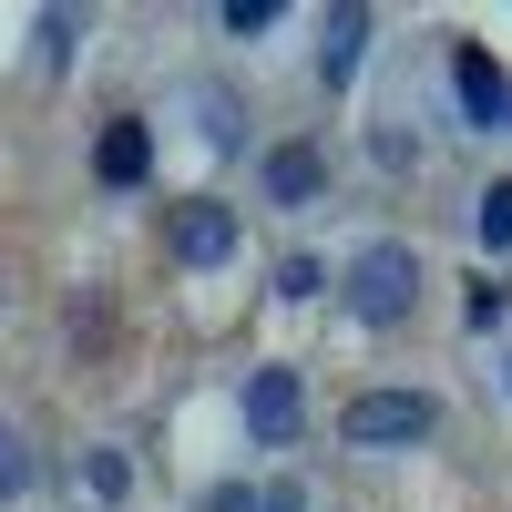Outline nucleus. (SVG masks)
Masks as SVG:
<instances>
[{
    "label": "nucleus",
    "mask_w": 512,
    "mask_h": 512,
    "mask_svg": "<svg viewBox=\"0 0 512 512\" xmlns=\"http://www.w3.org/2000/svg\"><path fill=\"white\" fill-rule=\"evenodd\" d=\"M420 308V256L400 246V236H369L359 256H349V318L359 328H400Z\"/></svg>",
    "instance_id": "f257e3e1"
},
{
    "label": "nucleus",
    "mask_w": 512,
    "mask_h": 512,
    "mask_svg": "<svg viewBox=\"0 0 512 512\" xmlns=\"http://www.w3.org/2000/svg\"><path fill=\"white\" fill-rule=\"evenodd\" d=\"M431 431H441L431 390H359L349 400V451H400V441H431Z\"/></svg>",
    "instance_id": "f03ea898"
},
{
    "label": "nucleus",
    "mask_w": 512,
    "mask_h": 512,
    "mask_svg": "<svg viewBox=\"0 0 512 512\" xmlns=\"http://www.w3.org/2000/svg\"><path fill=\"white\" fill-rule=\"evenodd\" d=\"M297 420H308V390H297V369H246V431L256 441H297Z\"/></svg>",
    "instance_id": "7ed1b4c3"
},
{
    "label": "nucleus",
    "mask_w": 512,
    "mask_h": 512,
    "mask_svg": "<svg viewBox=\"0 0 512 512\" xmlns=\"http://www.w3.org/2000/svg\"><path fill=\"white\" fill-rule=\"evenodd\" d=\"M451 93H461L472 123H502L512 134V82H502V62L482 52V41H451Z\"/></svg>",
    "instance_id": "20e7f679"
},
{
    "label": "nucleus",
    "mask_w": 512,
    "mask_h": 512,
    "mask_svg": "<svg viewBox=\"0 0 512 512\" xmlns=\"http://www.w3.org/2000/svg\"><path fill=\"white\" fill-rule=\"evenodd\" d=\"M256 185H267V205H287V216H297V205L328 195V154H318V144H267Z\"/></svg>",
    "instance_id": "39448f33"
},
{
    "label": "nucleus",
    "mask_w": 512,
    "mask_h": 512,
    "mask_svg": "<svg viewBox=\"0 0 512 512\" xmlns=\"http://www.w3.org/2000/svg\"><path fill=\"white\" fill-rule=\"evenodd\" d=\"M236 205H216V195H205V205H175V256H185V267H226V256H236Z\"/></svg>",
    "instance_id": "423d86ee"
},
{
    "label": "nucleus",
    "mask_w": 512,
    "mask_h": 512,
    "mask_svg": "<svg viewBox=\"0 0 512 512\" xmlns=\"http://www.w3.org/2000/svg\"><path fill=\"white\" fill-rule=\"evenodd\" d=\"M93 175H103V185H144V175H154V134H144L134 113H113L103 134H93Z\"/></svg>",
    "instance_id": "0eeeda50"
},
{
    "label": "nucleus",
    "mask_w": 512,
    "mask_h": 512,
    "mask_svg": "<svg viewBox=\"0 0 512 512\" xmlns=\"http://www.w3.org/2000/svg\"><path fill=\"white\" fill-rule=\"evenodd\" d=\"M359 52H369V11L349 0V11H328V52H318V72H328V82H359Z\"/></svg>",
    "instance_id": "6e6552de"
},
{
    "label": "nucleus",
    "mask_w": 512,
    "mask_h": 512,
    "mask_svg": "<svg viewBox=\"0 0 512 512\" xmlns=\"http://www.w3.org/2000/svg\"><path fill=\"white\" fill-rule=\"evenodd\" d=\"M82 492H93V502H123V492H134L123 451H82Z\"/></svg>",
    "instance_id": "1a4fd4ad"
},
{
    "label": "nucleus",
    "mask_w": 512,
    "mask_h": 512,
    "mask_svg": "<svg viewBox=\"0 0 512 512\" xmlns=\"http://www.w3.org/2000/svg\"><path fill=\"white\" fill-rule=\"evenodd\" d=\"M31 492V451H21V431L0 420V502H21Z\"/></svg>",
    "instance_id": "9d476101"
},
{
    "label": "nucleus",
    "mask_w": 512,
    "mask_h": 512,
    "mask_svg": "<svg viewBox=\"0 0 512 512\" xmlns=\"http://www.w3.org/2000/svg\"><path fill=\"white\" fill-rule=\"evenodd\" d=\"M216 21H226L236 41H256V31H277L287 11H277V0H226V11H216Z\"/></svg>",
    "instance_id": "9b49d317"
},
{
    "label": "nucleus",
    "mask_w": 512,
    "mask_h": 512,
    "mask_svg": "<svg viewBox=\"0 0 512 512\" xmlns=\"http://www.w3.org/2000/svg\"><path fill=\"white\" fill-rule=\"evenodd\" d=\"M482 246H512V175L482 185Z\"/></svg>",
    "instance_id": "f8f14e48"
},
{
    "label": "nucleus",
    "mask_w": 512,
    "mask_h": 512,
    "mask_svg": "<svg viewBox=\"0 0 512 512\" xmlns=\"http://www.w3.org/2000/svg\"><path fill=\"white\" fill-rule=\"evenodd\" d=\"M205 144H216V154H236V144H246V123H236V103H226V93L205 103Z\"/></svg>",
    "instance_id": "ddd939ff"
},
{
    "label": "nucleus",
    "mask_w": 512,
    "mask_h": 512,
    "mask_svg": "<svg viewBox=\"0 0 512 512\" xmlns=\"http://www.w3.org/2000/svg\"><path fill=\"white\" fill-rule=\"evenodd\" d=\"M318 287H328L318 256H287V267H277V297H318Z\"/></svg>",
    "instance_id": "4468645a"
},
{
    "label": "nucleus",
    "mask_w": 512,
    "mask_h": 512,
    "mask_svg": "<svg viewBox=\"0 0 512 512\" xmlns=\"http://www.w3.org/2000/svg\"><path fill=\"white\" fill-rule=\"evenodd\" d=\"M41 62H52V72L72 62V11H41Z\"/></svg>",
    "instance_id": "2eb2a0df"
},
{
    "label": "nucleus",
    "mask_w": 512,
    "mask_h": 512,
    "mask_svg": "<svg viewBox=\"0 0 512 512\" xmlns=\"http://www.w3.org/2000/svg\"><path fill=\"white\" fill-rule=\"evenodd\" d=\"M195 512H256V492H246V482H216V492H205Z\"/></svg>",
    "instance_id": "dca6fc26"
},
{
    "label": "nucleus",
    "mask_w": 512,
    "mask_h": 512,
    "mask_svg": "<svg viewBox=\"0 0 512 512\" xmlns=\"http://www.w3.org/2000/svg\"><path fill=\"white\" fill-rule=\"evenodd\" d=\"M256 512H308V492H297V482H267V492H256Z\"/></svg>",
    "instance_id": "f3484780"
},
{
    "label": "nucleus",
    "mask_w": 512,
    "mask_h": 512,
    "mask_svg": "<svg viewBox=\"0 0 512 512\" xmlns=\"http://www.w3.org/2000/svg\"><path fill=\"white\" fill-rule=\"evenodd\" d=\"M502 390H512V369H502Z\"/></svg>",
    "instance_id": "a211bd4d"
}]
</instances>
